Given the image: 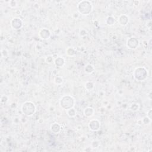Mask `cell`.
<instances>
[{"instance_id": "obj_6", "label": "cell", "mask_w": 152, "mask_h": 152, "mask_svg": "<svg viewBox=\"0 0 152 152\" xmlns=\"http://www.w3.org/2000/svg\"><path fill=\"white\" fill-rule=\"evenodd\" d=\"M11 24L13 29L17 30V29L21 28V26L23 25V23L22 21L20 19L15 18L11 21Z\"/></svg>"}, {"instance_id": "obj_9", "label": "cell", "mask_w": 152, "mask_h": 152, "mask_svg": "<svg viewBox=\"0 0 152 152\" xmlns=\"http://www.w3.org/2000/svg\"><path fill=\"white\" fill-rule=\"evenodd\" d=\"M118 21L121 25L125 26L128 22V17L126 15H121L118 19Z\"/></svg>"}, {"instance_id": "obj_11", "label": "cell", "mask_w": 152, "mask_h": 152, "mask_svg": "<svg viewBox=\"0 0 152 152\" xmlns=\"http://www.w3.org/2000/svg\"><path fill=\"white\" fill-rule=\"evenodd\" d=\"M55 64L57 65V67H61L64 65V62H65V61L62 58H61V57H59V58H57L55 60Z\"/></svg>"}, {"instance_id": "obj_7", "label": "cell", "mask_w": 152, "mask_h": 152, "mask_svg": "<svg viewBox=\"0 0 152 152\" xmlns=\"http://www.w3.org/2000/svg\"><path fill=\"white\" fill-rule=\"evenodd\" d=\"M89 127L92 131H97L100 128V122L97 120H92L89 122Z\"/></svg>"}, {"instance_id": "obj_16", "label": "cell", "mask_w": 152, "mask_h": 152, "mask_svg": "<svg viewBox=\"0 0 152 152\" xmlns=\"http://www.w3.org/2000/svg\"><path fill=\"white\" fill-rule=\"evenodd\" d=\"M115 22V20L112 17H108L106 20V23L108 25H112Z\"/></svg>"}, {"instance_id": "obj_14", "label": "cell", "mask_w": 152, "mask_h": 152, "mask_svg": "<svg viewBox=\"0 0 152 152\" xmlns=\"http://www.w3.org/2000/svg\"><path fill=\"white\" fill-rule=\"evenodd\" d=\"M93 71H94V68H93L92 65H90V64H89V65H87V66L85 68L86 73L90 74V73H93Z\"/></svg>"}, {"instance_id": "obj_4", "label": "cell", "mask_w": 152, "mask_h": 152, "mask_svg": "<svg viewBox=\"0 0 152 152\" xmlns=\"http://www.w3.org/2000/svg\"><path fill=\"white\" fill-rule=\"evenodd\" d=\"M134 76L135 78L138 81H142L145 80L147 76V71L145 68L142 67H139L135 69L134 73Z\"/></svg>"}, {"instance_id": "obj_18", "label": "cell", "mask_w": 152, "mask_h": 152, "mask_svg": "<svg viewBox=\"0 0 152 152\" xmlns=\"http://www.w3.org/2000/svg\"><path fill=\"white\" fill-rule=\"evenodd\" d=\"M9 5L11 8H14L17 6V2H16V1H11L9 2Z\"/></svg>"}, {"instance_id": "obj_15", "label": "cell", "mask_w": 152, "mask_h": 152, "mask_svg": "<svg viewBox=\"0 0 152 152\" xmlns=\"http://www.w3.org/2000/svg\"><path fill=\"white\" fill-rule=\"evenodd\" d=\"M93 86H94V85H93V83L90 82V81H88V82H87L86 83L85 87H86V89L88 90H92V89L93 88Z\"/></svg>"}, {"instance_id": "obj_5", "label": "cell", "mask_w": 152, "mask_h": 152, "mask_svg": "<svg viewBox=\"0 0 152 152\" xmlns=\"http://www.w3.org/2000/svg\"><path fill=\"white\" fill-rule=\"evenodd\" d=\"M127 46L130 49H136L138 45V41L135 38H131L127 41Z\"/></svg>"}, {"instance_id": "obj_13", "label": "cell", "mask_w": 152, "mask_h": 152, "mask_svg": "<svg viewBox=\"0 0 152 152\" xmlns=\"http://www.w3.org/2000/svg\"><path fill=\"white\" fill-rule=\"evenodd\" d=\"M67 115H68L70 117H74V116H76V112L74 108H71V109H68V110H67Z\"/></svg>"}, {"instance_id": "obj_2", "label": "cell", "mask_w": 152, "mask_h": 152, "mask_svg": "<svg viewBox=\"0 0 152 152\" xmlns=\"http://www.w3.org/2000/svg\"><path fill=\"white\" fill-rule=\"evenodd\" d=\"M74 104V99L71 96H64L60 100V106L62 108H63L65 110L71 109L73 107Z\"/></svg>"}, {"instance_id": "obj_12", "label": "cell", "mask_w": 152, "mask_h": 152, "mask_svg": "<svg viewBox=\"0 0 152 152\" xmlns=\"http://www.w3.org/2000/svg\"><path fill=\"white\" fill-rule=\"evenodd\" d=\"M93 112H94V111H93V109L92 108H87L84 111V115L87 117H90V116H92Z\"/></svg>"}, {"instance_id": "obj_3", "label": "cell", "mask_w": 152, "mask_h": 152, "mask_svg": "<svg viewBox=\"0 0 152 152\" xmlns=\"http://www.w3.org/2000/svg\"><path fill=\"white\" fill-rule=\"evenodd\" d=\"M22 111L27 116H31L36 111V107L34 103L31 102H26L22 106Z\"/></svg>"}, {"instance_id": "obj_1", "label": "cell", "mask_w": 152, "mask_h": 152, "mask_svg": "<svg viewBox=\"0 0 152 152\" xmlns=\"http://www.w3.org/2000/svg\"><path fill=\"white\" fill-rule=\"evenodd\" d=\"M78 11L83 15H88L92 10V4L89 1H82L77 6Z\"/></svg>"}, {"instance_id": "obj_19", "label": "cell", "mask_w": 152, "mask_h": 152, "mask_svg": "<svg viewBox=\"0 0 152 152\" xmlns=\"http://www.w3.org/2000/svg\"><path fill=\"white\" fill-rule=\"evenodd\" d=\"M70 49H71V51H70V52L67 51V54H68V55H70V56H73V55H74V54H75V51L74 50V49H73V48H70Z\"/></svg>"}, {"instance_id": "obj_8", "label": "cell", "mask_w": 152, "mask_h": 152, "mask_svg": "<svg viewBox=\"0 0 152 152\" xmlns=\"http://www.w3.org/2000/svg\"><path fill=\"white\" fill-rule=\"evenodd\" d=\"M50 32L47 29H42L39 32V35H40V37L42 38V39H47L49 38L50 36Z\"/></svg>"}, {"instance_id": "obj_17", "label": "cell", "mask_w": 152, "mask_h": 152, "mask_svg": "<svg viewBox=\"0 0 152 152\" xmlns=\"http://www.w3.org/2000/svg\"><path fill=\"white\" fill-rule=\"evenodd\" d=\"M55 83L57 84H59L62 83V78L59 77H57L55 79Z\"/></svg>"}, {"instance_id": "obj_20", "label": "cell", "mask_w": 152, "mask_h": 152, "mask_svg": "<svg viewBox=\"0 0 152 152\" xmlns=\"http://www.w3.org/2000/svg\"><path fill=\"white\" fill-rule=\"evenodd\" d=\"M52 57H48L46 58V62H48V63H51V62H52Z\"/></svg>"}, {"instance_id": "obj_10", "label": "cell", "mask_w": 152, "mask_h": 152, "mask_svg": "<svg viewBox=\"0 0 152 152\" xmlns=\"http://www.w3.org/2000/svg\"><path fill=\"white\" fill-rule=\"evenodd\" d=\"M51 131H52L53 133H58L59 132V131H60L61 127L59 124H58L57 123H54V124H52V125H51Z\"/></svg>"}]
</instances>
